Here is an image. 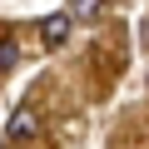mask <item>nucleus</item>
<instances>
[{
  "mask_svg": "<svg viewBox=\"0 0 149 149\" xmlns=\"http://www.w3.org/2000/svg\"><path fill=\"white\" fill-rule=\"evenodd\" d=\"M70 25H74V15H45V20H40V40H45V50H60V45L70 40Z\"/></svg>",
  "mask_w": 149,
  "mask_h": 149,
  "instance_id": "obj_1",
  "label": "nucleus"
},
{
  "mask_svg": "<svg viewBox=\"0 0 149 149\" xmlns=\"http://www.w3.org/2000/svg\"><path fill=\"white\" fill-rule=\"evenodd\" d=\"M35 134H40V114L30 104H20L10 114V124H5V139H35Z\"/></svg>",
  "mask_w": 149,
  "mask_h": 149,
  "instance_id": "obj_2",
  "label": "nucleus"
},
{
  "mask_svg": "<svg viewBox=\"0 0 149 149\" xmlns=\"http://www.w3.org/2000/svg\"><path fill=\"white\" fill-rule=\"evenodd\" d=\"M15 60H20V40L5 30V35H0V74H5V70H15Z\"/></svg>",
  "mask_w": 149,
  "mask_h": 149,
  "instance_id": "obj_3",
  "label": "nucleus"
},
{
  "mask_svg": "<svg viewBox=\"0 0 149 149\" xmlns=\"http://www.w3.org/2000/svg\"><path fill=\"white\" fill-rule=\"evenodd\" d=\"M100 15V0H74V20H95Z\"/></svg>",
  "mask_w": 149,
  "mask_h": 149,
  "instance_id": "obj_4",
  "label": "nucleus"
},
{
  "mask_svg": "<svg viewBox=\"0 0 149 149\" xmlns=\"http://www.w3.org/2000/svg\"><path fill=\"white\" fill-rule=\"evenodd\" d=\"M0 149H10V144H0Z\"/></svg>",
  "mask_w": 149,
  "mask_h": 149,
  "instance_id": "obj_5",
  "label": "nucleus"
}]
</instances>
